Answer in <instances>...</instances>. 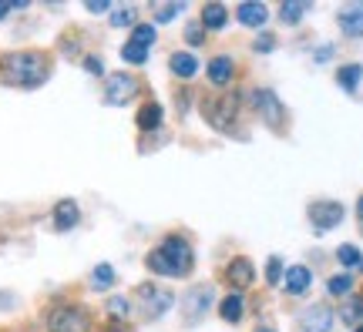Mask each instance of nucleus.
Wrapping results in <instances>:
<instances>
[{
	"mask_svg": "<svg viewBox=\"0 0 363 332\" xmlns=\"http://www.w3.org/2000/svg\"><path fill=\"white\" fill-rule=\"evenodd\" d=\"M169 67H172V74H175V77H182V81H189V77H195V71H199V61H195L192 54L179 51V54H172Z\"/></svg>",
	"mask_w": 363,
	"mask_h": 332,
	"instance_id": "19",
	"label": "nucleus"
},
{
	"mask_svg": "<svg viewBox=\"0 0 363 332\" xmlns=\"http://www.w3.org/2000/svg\"><path fill=\"white\" fill-rule=\"evenodd\" d=\"M252 279H256V268H252L249 258H233L229 268H225V282H229L233 289H249Z\"/></svg>",
	"mask_w": 363,
	"mask_h": 332,
	"instance_id": "13",
	"label": "nucleus"
},
{
	"mask_svg": "<svg viewBox=\"0 0 363 332\" xmlns=\"http://www.w3.org/2000/svg\"><path fill=\"white\" fill-rule=\"evenodd\" d=\"M185 40H189L192 47H199V44L206 40V27H202V24H192L189 30H185Z\"/></svg>",
	"mask_w": 363,
	"mask_h": 332,
	"instance_id": "33",
	"label": "nucleus"
},
{
	"mask_svg": "<svg viewBox=\"0 0 363 332\" xmlns=\"http://www.w3.org/2000/svg\"><path fill=\"white\" fill-rule=\"evenodd\" d=\"M84 71H91V74H104V61L101 57H84Z\"/></svg>",
	"mask_w": 363,
	"mask_h": 332,
	"instance_id": "34",
	"label": "nucleus"
},
{
	"mask_svg": "<svg viewBox=\"0 0 363 332\" xmlns=\"http://www.w3.org/2000/svg\"><path fill=\"white\" fill-rule=\"evenodd\" d=\"M266 282H269V285H279V282H283V262L276 256L266 262Z\"/></svg>",
	"mask_w": 363,
	"mask_h": 332,
	"instance_id": "30",
	"label": "nucleus"
},
{
	"mask_svg": "<svg viewBox=\"0 0 363 332\" xmlns=\"http://www.w3.org/2000/svg\"><path fill=\"white\" fill-rule=\"evenodd\" d=\"M326 289H330V295H337L340 299V295H347L353 289V279L350 275H333V279L326 282Z\"/></svg>",
	"mask_w": 363,
	"mask_h": 332,
	"instance_id": "28",
	"label": "nucleus"
},
{
	"mask_svg": "<svg viewBox=\"0 0 363 332\" xmlns=\"http://www.w3.org/2000/svg\"><path fill=\"white\" fill-rule=\"evenodd\" d=\"M48 57L34 51H17L0 57V81L13 88H40L48 81Z\"/></svg>",
	"mask_w": 363,
	"mask_h": 332,
	"instance_id": "2",
	"label": "nucleus"
},
{
	"mask_svg": "<svg viewBox=\"0 0 363 332\" xmlns=\"http://www.w3.org/2000/svg\"><path fill=\"white\" fill-rule=\"evenodd\" d=\"M142 91L138 84V77L131 74H111L108 77V84H104V104H111V108H121V104H128L135 94Z\"/></svg>",
	"mask_w": 363,
	"mask_h": 332,
	"instance_id": "7",
	"label": "nucleus"
},
{
	"mask_svg": "<svg viewBox=\"0 0 363 332\" xmlns=\"http://www.w3.org/2000/svg\"><path fill=\"white\" fill-rule=\"evenodd\" d=\"M202 115L216 131H229L233 128L235 115H239V94H225V98H208L202 104Z\"/></svg>",
	"mask_w": 363,
	"mask_h": 332,
	"instance_id": "3",
	"label": "nucleus"
},
{
	"mask_svg": "<svg viewBox=\"0 0 363 332\" xmlns=\"http://www.w3.org/2000/svg\"><path fill=\"white\" fill-rule=\"evenodd\" d=\"M357 212H360V229H363V195H360V202H357Z\"/></svg>",
	"mask_w": 363,
	"mask_h": 332,
	"instance_id": "38",
	"label": "nucleus"
},
{
	"mask_svg": "<svg viewBox=\"0 0 363 332\" xmlns=\"http://www.w3.org/2000/svg\"><path fill=\"white\" fill-rule=\"evenodd\" d=\"M182 11H185V4H155L152 17H155V24H169L172 17H179Z\"/></svg>",
	"mask_w": 363,
	"mask_h": 332,
	"instance_id": "25",
	"label": "nucleus"
},
{
	"mask_svg": "<svg viewBox=\"0 0 363 332\" xmlns=\"http://www.w3.org/2000/svg\"><path fill=\"white\" fill-rule=\"evenodd\" d=\"M225 21H229V11H225L222 4H206V7H202V27H208V30H222Z\"/></svg>",
	"mask_w": 363,
	"mask_h": 332,
	"instance_id": "20",
	"label": "nucleus"
},
{
	"mask_svg": "<svg viewBox=\"0 0 363 332\" xmlns=\"http://www.w3.org/2000/svg\"><path fill=\"white\" fill-rule=\"evenodd\" d=\"M212 285H195L192 292H185V299H182V309H185V322L189 326H195V322L202 319L208 312V306H212Z\"/></svg>",
	"mask_w": 363,
	"mask_h": 332,
	"instance_id": "9",
	"label": "nucleus"
},
{
	"mask_svg": "<svg viewBox=\"0 0 363 332\" xmlns=\"http://www.w3.org/2000/svg\"><path fill=\"white\" fill-rule=\"evenodd\" d=\"M158 125H162V104L148 101L142 111H138V128H142V131H155Z\"/></svg>",
	"mask_w": 363,
	"mask_h": 332,
	"instance_id": "21",
	"label": "nucleus"
},
{
	"mask_svg": "<svg viewBox=\"0 0 363 332\" xmlns=\"http://www.w3.org/2000/svg\"><path fill=\"white\" fill-rule=\"evenodd\" d=\"M81 222V212H78V202H71V198H65V202L54 205V229L57 231H71L74 225Z\"/></svg>",
	"mask_w": 363,
	"mask_h": 332,
	"instance_id": "14",
	"label": "nucleus"
},
{
	"mask_svg": "<svg viewBox=\"0 0 363 332\" xmlns=\"http://www.w3.org/2000/svg\"><path fill=\"white\" fill-rule=\"evenodd\" d=\"M353 332H363V326H357V329H353Z\"/></svg>",
	"mask_w": 363,
	"mask_h": 332,
	"instance_id": "40",
	"label": "nucleus"
},
{
	"mask_svg": "<svg viewBox=\"0 0 363 332\" xmlns=\"http://www.w3.org/2000/svg\"><path fill=\"white\" fill-rule=\"evenodd\" d=\"M330 57H333V47H330V44H323V47L316 51V64H326Z\"/></svg>",
	"mask_w": 363,
	"mask_h": 332,
	"instance_id": "35",
	"label": "nucleus"
},
{
	"mask_svg": "<svg viewBox=\"0 0 363 332\" xmlns=\"http://www.w3.org/2000/svg\"><path fill=\"white\" fill-rule=\"evenodd\" d=\"M337 258H340V265L353 268V272H360L363 268V256H360V248H357V245H340Z\"/></svg>",
	"mask_w": 363,
	"mask_h": 332,
	"instance_id": "23",
	"label": "nucleus"
},
{
	"mask_svg": "<svg viewBox=\"0 0 363 332\" xmlns=\"http://www.w3.org/2000/svg\"><path fill=\"white\" fill-rule=\"evenodd\" d=\"M48 332H91V319L81 306H57L48 316Z\"/></svg>",
	"mask_w": 363,
	"mask_h": 332,
	"instance_id": "4",
	"label": "nucleus"
},
{
	"mask_svg": "<svg viewBox=\"0 0 363 332\" xmlns=\"http://www.w3.org/2000/svg\"><path fill=\"white\" fill-rule=\"evenodd\" d=\"M337 24L347 38H363V4H347V7H340Z\"/></svg>",
	"mask_w": 363,
	"mask_h": 332,
	"instance_id": "12",
	"label": "nucleus"
},
{
	"mask_svg": "<svg viewBox=\"0 0 363 332\" xmlns=\"http://www.w3.org/2000/svg\"><path fill=\"white\" fill-rule=\"evenodd\" d=\"M135 13H138L135 7H118V11L111 13V24L115 27H131L135 24Z\"/></svg>",
	"mask_w": 363,
	"mask_h": 332,
	"instance_id": "29",
	"label": "nucleus"
},
{
	"mask_svg": "<svg viewBox=\"0 0 363 332\" xmlns=\"http://www.w3.org/2000/svg\"><path fill=\"white\" fill-rule=\"evenodd\" d=\"M306 13H310V4H283V7H279L283 24H299Z\"/></svg>",
	"mask_w": 363,
	"mask_h": 332,
	"instance_id": "24",
	"label": "nucleus"
},
{
	"mask_svg": "<svg viewBox=\"0 0 363 332\" xmlns=\"http://www.w3.org/2000/svg\"><path fill=\"white\" fill-rule=\"evenodd\" d=\"M252 47H256V54H269L272 47H276V38H272V34H266V30H262L259 38H256V44H252Z\"/></svg>",
	"mask_w": 363,
	"mask_h": 332,
	"instance_id": "32",
	"label": "nucleus"
},
{
	"mask_svg": "<svg viewBox=\"0 0 363 332\" xmlns=\"http://www.w3.org/2000/svg\"><path fill=\"white\" fill-rule=\"evenodd\" d=\"M145 265L152 268L155 275H162V279H185V275H192V265H195L192 245L185 242L182 235H169L158 248L148 252Z\"/></svg>",
	"mask_w": 363,
	"mask_h": 332,
	"instance_id": "1",
	"label": "nucleus"
},
{
	"mask_svg": "<svg viewBox=\"0 0 363 332\" xmlns=\"http://www.w3.org/2000/svg\"><path fill=\"white\" fill-rule=\"evenodd\" d=\"M91 285H94V289H111V285H115V268L98 265L94 272H91Z\"/></svg>",
	"mask_w": 363,
	"mask_h": 332,
	"instance_id": "26",
	"label": "nucleus"
},
{
	"mask_svg": "<svg viewBox=\"0 0 363 332\" xmlns=\"http://www.w3.org/2000/svg\"><path fill=\"white\" fill-rule=\"evenodd\" d=\"M235 17H239L242 27H262L266 17H269V7H266V4H239V7H235Z\"/></svg>",
	"mask_w": 363,
	"mask_h": 332,
	"instance_id": "15",
	"label": "nucleus"
},
{
	"mask_svg": "<svg viewBox=\"0 0 363 332\" xmlns=\"http://www.w3.org/2000/svg\"><path fill=\"white\" fill-rule=\"evenodd\" d=\"M360 77H363V67L360 64H347V67H340V71H337V84L343 91H357Z\"/></svg>",
	"mask_w": 363,
	"mask_h": 332,
	"instance_id": "22",
	"label": "nucleus"
},
{
	"mask_svg": "<svg viewBox=\"0 0 363 332\" xmlns=\"http://www.w3.org/2000/svg\"><path fill=\"white\" fill-rule=\"evenodd\" d=\"M152 44H155V27L152 24H135L131 40L121 47V57H125L128 64H145V61H148V51H152Z\"/></svg>",
	"mask_w": 363,
	"mask_h": 332,
	"instance_id": "6",
	"label": "nucleus"
},
{
	"mask_svg": "<svg viewBox=\"0 0 363 332\" xmlns=\"http://www.w3.org/2000/svg\"><path fill=\"white\" fill-rule=\"evenodd\" d=\"M252 108L259 111V118L269 125V128H283V118H286V108L279 104V98H276V91L262 88V91H252Z\"/></svg>",
	"mask_w": 363,
	"mask_h": 332,
	"instance_id": "8",
	"label": "nucleus"
},
{
	"mask_svg": "<svg viewBox=\"0 0 363 332\" xmlns=\"http://www.w3.org/2000/svg\"><path fill=\"white\" fill-rule=\"evenodd\" d=\"M11 11H13V4H0V21H4V17H7Z\"/></svg>",
	"mask_w": 363,
	"mask_h": 332,
	"instance_id": "37",
	"label": "nucleus"
},
{
	"mask_svg": "<svg viewBox=\"0 0 363 332\" xmlns=\"http://www.w3.org/2000/svg\"><path fill=\"white\" fill-rule=\"evenodd\" d=\"M235 74V64L233 57H216V61H208V81L216 84V88H225Z\"/></svg>",
	"mask_w": 363,
	"mask_h": 332,
	"instance_id": "16",
	"label": "nucleus"
},
{
	"mask_svg": "<svg viewBox=\"0 0 363 332\" xmlns=\"http://www.w3.org/2000/svg\"><path fill=\"white\" fill-rule=\"evenodd\" d=\"M256 332H272V326H262V329H256Z\"/></svg>",
	"mask_w": 363,
	"mask_h": 332,
	"instance_id": "39",
	"label": "nucleus"
},
{
	"mask_svg": "<svg viewBox=\"0 0 363 332\" xmlns=\"http://www.w3.org/2000/svg\"><path fill=\"white\" fill-rule=\"evenodd\" d=\"M108 11V4H101V0H98V4H88V13H104Z\"/></svg>",
	"mask_w": 363,
	"mask_h": 332,
	"instance_id": "36",
	"label": "nucleus"
},
{
	"mask_svg": "<svg viewBox=\"0 0 363 332\" xmlns=\"http://www.w3.org/2000/svg\"><path fill=\"white\" fill-rule=\"evenodd\" d=\"M219 312H222V319L225 322H239L242 319V312H246V299H242V292H229L225 299H222V306H219Z\"/></svg>",
	"mask_w": 363,
	"mask_h": 332,
	"instance_id": "18",
	"label": "nucleus"
},
{
	"mask_svg": "<svg viewBox=\"0 0 363 332\" xmlns=\"http://www.w3.org/2000/svg\"><path fill=\"white\" fill-rule=\"evenodd\" d=\"M340 319L347 322V326H360V322H363V302H357V299H353V302H347V306H343V312H340Z\"/></svg>",
	"mask_w": 363,
	"mask_h": 332,
	"instance_id": "27",
	"label": "nucleus"
},
{
	"mask_svg": "<svg viewBox=\"0 0 363 332\" xmlns=\"http://www.w3.org/2000/svg\"><path fill=\"white\" fill-rule=\"evenodd\" d=\"M343 222V205L340 202H313L310 205V225L316 231H330Z\"/></svg>",
	"mask_w": 363,
	"mask_h": 332,
	"instance_id": "10",
	"label": "nucleus"
},
{
	"mask_svg": "<svg viewBox=\"0 0 363 332\" xmlns=\"http://www.w3.org/2000/svg\"><path fill=\"white\" fill-rule=\"evenodd\" d=\"M330 329H333L330 306H310L299 316V332H330Z\"/></svg>",
	"mask_w": 363,
	"mask_h": 332,
	"instance_id": "11",
	"label": "nucleus"
},
{
	"mask_svg": "<svg viewBox=\"0 0 363 332\" xmlns=\"http://www.w3.org/2000/svg\"><path fill=\"white\" fill-rule=\"evenodd\" d=\"M108 312H111V316H115V319L121 322L125 316H128V299H121V295H115V299H108Z\"/></svg>",
	"mask_w": 363,
	"mask_h": 332,
	"instance_id": "31",
	"label": "nucleus"
},
{
	"mask_svg": "<svg viewBox=\"0 0 363 332\" xmlns=\"http://www.w3.org/2000/svg\"><path fill=\"white\" fill-rule=\"evenodd\" d=\"M313 282V272L306 265H293L289 272H286V292L289 295H303L306 289H310Z\"/></svg>",
	"mask_w": 363,
	"mask_h": 332,
	"instance_id": "17",
	"label": "nucleus"
},
{
	"mask_svg": "<svg viewBox=\"0 0 363 332\" xmlns=\"http://www.w3.org/2000/svg\"><path fill=\"white\" fill-rule=\"evenodd\" d=\"M111 332H121V329H111Z\"/></svg>",
	"mask_w": 363,
	"mask_h": 332,
	"instance_id": "41",
	"label": "nucleus"
},
{
	"mask_svg": "<svg viewBox=\"0 0 363 332\" xmlns=\"http://www.w3.org/2000/svg\"><path fill=\"white\" fill-rule=\"evenodd\" d=\"M138 306H142L145 319H162L172 306H175V295L162 285H142L138 289Z\"/></svg>",
	"mask_w": 363,
	"mask_h": 332,
	"instance_id": "5",
	"label": "nucleus"
}]
</instances>
